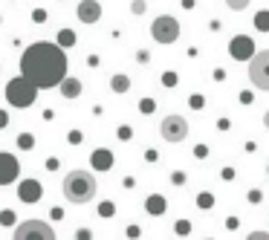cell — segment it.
<instances>
[{
	"label": "cell",
	"instance_id": "1",
	"mask_svg": "<svg viewBox=\"0 0 269 240\" xmlns=\"http://www.w3.org/2000/svg\"><path fill=\"white\" fill-rule=\"evenodd\" d=\"M21 75L29 78L35 87H58L61 78L67 75L64 49L49 41H38V44L26 47L21 55Z\"/></svg>",
	"mask_w": 269,
	"mask_h": 240
},
{
	"label": "cell",
	"instance_id": "2",
	"mask_svg": "<svg viewBox=\"0 0 269 240\" xmlns=\"http://www.w3.org/2000/svg\"><path fill=\"white\" fill-rule=\"evenodd\" d=\"M64 197H67V203H73V206L90 203V200L96 197V177H93L90 171H81V168L70 171V174L64 177Z\"/></svg>",
	"mask_w": 269,
	"mask_h": 240
},
{
	"label": "cell",
	"instance_id": "3",
	"mask_svg": "<svg viewBox=\"0 0 269 240\" xmlns=\"http://www.w3.org/2000/svg\"><path fill=\"white\" fill-rule=\"evenodd\" d=\"M6 98H9V104H15V107H29L35 104V98H38V87L32 84L29 78H12L9 84H6Z\"/></svg>",
	"mask_w": 269,
	"mask_h": 240
},
{
	"label": "cell",
	"instance_id": "4",
	"mask_svg": "<svg viewBox=\"0 0 269 240\" xmlns=\"http://www.w3.org/2000/svg\"><path fill=\"white\" fill-rule=\"evenodd\" d=\"M150 35H153L156 44H174L179 38V21L171 15H162L150 24Z\"/></svg>",
	"mask_w": 269,
	"mask_h": 240
},
{
	"label": "cell",
	"instance_id": "5",
	"mask_svg": "<svg viewBox=\"0 0 269 240\" xmlns=\"http://www.w3.org/2000/svg\"><path fill=\"white\" fill-rule=\"evenodd\" d=\"M249 78H252V84L258 90L269 93V49L252 55V61H249Z\"/></svg>",
	"mask_w": 269,
	"mask_h": 240
},
{
	"label": "cell",
	"instance_id": "6",
	"mask_svg": "<svg viewBox=\"0 0 269 240\" xmlns=\"http://www.w3.org/2000/svg\"><path fill=\"white\" fill-rule=\"evenodd\" d=\"M29 238L55 240V232H52L44 220H24V223L15 229V240H29Z\"/></svg>",
	"mask_w": 269,
	"mask_h": 240
},
{
	"label": "cell",
	"instance_id": "7",
	"mask_svg": "<svg viewBox=\"0 0 269 240\" xmlns=\"http://www.w3.org/2000/svg\"><path fill=\"white\" fill-rule=\"evenodd\" d=\"M159 133H162V139L165 142H182L185 136H188V121L182 119V116H165L162 124H159Z\"/></svg>",
	"mask_w": 269,
	"mask_h": 240
},
{
	"label": "cell",
	"instance_id": "8",
	"mask_svg": "<svg viewBox=\"0 0 269 240\" xmlns=\"http://www.w3.org/2000/svg\"><path fill=\"white\" fill-rule=\"evenodd\" d=\"M21 177V162L12 153H0V185H9Z\"/></svg>",
	"mask_w": 269,
	"mask_h": 240
},
{
	"label": "cell",
	"instance_id": "9",
	"mask_svg": "<svg viewBox=\"0 0 269 240\" xmlns=\"http://www.w3.org/2000/svg\"><path fill=\"white\" fill-rule=\"evenodd\" d=\"M75 15H78L81 24H96V21H101V3L98 0H81Z\"/></svg>",
	"mask_w": 269,
	"mask_h": 240
},
{
	"label": "cell",
	"instance_id": "10",
	"mask_svg": "<svg viewBox=\"0 0 269 240\" xmlns=\"http://www.w3.org/2000/svg\"><path fill=\"white\" fill-rule=\"evenodd\" d=\"M90 165H93L96 171H110V168H113V153H110L107 148L93 150V156H90Z\"/></svg>",
	"mask_w": 269,
	"mask_h": 240
},
{
	"label": "cell",
	"instance_id": "11",
	"mask_svg": "<svg viewBox=\"0 0 269 240\" xmlns=\"http://www.w3.org/2000/svg\"><path fill=\"white\" fill-rule=\"evenodd\" d=\"M232 55L235 58H252V41L246 38V35H238L235 41H232Z\"/></svg>",
	"mask_w": 269,
	"mask_h": 240
},
{
	"label": "cell",
	"instance_id": "12",
	"mask_svg": "<svg viewBox=\"0 0 269 240\" xmlns=\"http://www.w3.org/2000/svg\"><path fill=\"white\" fill-rule=\"evenodd\" d=\"M58 87H61V96H64V98H78V96H81V81H78V78H67V75H64Z\"/></svg>",
	"mask_w": 269,
	"mask_h": 240
},
{
	"label": "cell",
	"instance_id": "13",
	"mask_svg": "<svg viewBox=\"0 0 269 240\" xmlns=\"http://www.w3.org/2000/svg\"><path fill=\"white\" fill-rule=\"evenodd\" d=\"M21 200H26V203H35V200H41V182H24L21 185Z\"/></svg>",
	"mask_w": 269,
	"mask_h": 240
},
{
	"label": "cell",
	"instance_id": "14",
	"mask_svg": "<svg viewBox=\"0 0 269 240\" xmlns=\"http://www.w3.org/2000/svg\"><path fill=\"white\" fill-rule=\"evenodd\" d=\"M110 87H113V93H127L130 78H127V75H113V78H110Z\"/></svg>",
	"mask_w": 269,
	"mask_h": 240
},
{
	"label": "cell",
	"instance_id": "15",
	"mask_svg": "<svg viewBox=\"0 0 269 240\" xmlns=\"http://www.w3.org/2000/svg\"><path fill=\"white\" fill-rule=\"evenodd\" d=\"M145 206H148L150 214H162V211H165V200L153 194V197H148V203H145Z\"/></svg>",
	"mask_w": 269,
	"mask_h": 240
},
{
	"label": "cell",
	"instance_id": "16",
	"mask_svg": "<svg viewBox=\"0 0 269 240\" xmlns=\"http://www.w3.org/2000/svg\"><path fill=\"white\" fill-rule=\"evenodd\" d=\"M255 26L261 32H269V12H258V18H255Z\"/></svg>",
	"mask_w": 269,
	"mask_h": 240
},
{
	"label": "cell",
	"instance_id": "17",
	"mask_svg": "<svg viewBox=\"0 0 269 240\" xmlns=\"http://www.w3.org/2000/svg\"><path fill=\"white\" fill-rule=\"evenodd\" d=\"M226 6H229L232 12H243V9L249 6V0H226Z\"/></svg>",
	"mask_w": 269,
	"mask_h": 240
},
{
	"label": "cell",
	"instance_id": "18",
	"mask_svg": "<svg viewBox=\"0 0 269 240\" xmlns=\"http://www.w3.org/2000/svg\"><path fill=\"white\" fill-rule=\"evenodd\" d=\"M197 203H200V209H211L214 197H211V194H200V200H197Z\"/></svg>",
	"mask_w": 269,
	"mask_h": 240
},
{
	"label": "cell",
	"instance_id": "19",
	"mask_svg": "<svg viewBox=\"0 0 269 240\" xmlns=\"http://www.w3.org/2000/svg\"><path fill=\"white\" fill-rule=\"evenodd\" d=\"M130 9H133V15H142V12H145V0H133Z\"/></svg>",
	"mask_w": 269,
	"mask_h": 240
},
{
	"label": "cell",
	"instance_id": "20",
	"mask_svg": "<svg viewBox=\"0 0 269 240\" xmlns=\"http://www.w3.org/2000/svg\"><path fill=\"white\" fill-rule=\"evenodd\" d=\"M119 139H122V142H127V139H130V127H119Z\"/></svg>",
	"mask_w": 269,
	"mask_h": 240
},
{
	"label": "cell",
	"instance_id": "21",
	"mask_svg": "<svg viewBox=\"0 0 269 240\" xmlns=\"http://www.w3.org/2000/svg\"><path fill=\"white\" fill-rule=\"evenodd\" d=\"M177 232L179 235H188V223H185V220H179L177 223Z\"/></svg>",
	"mask_w": 269,
	"mask_h": 240
},
{
	"label": "cell",
	"instance_id": "22",
	"mask_svg": "<svg viewBox=\"0 0 269 240\" xmlns=\"http://www.w3.org/2000/svg\"><path fill=\"white\" fill-rule=\"evenodd\" d=\"M139 107H142V113H150V110H153V101H148V98H145Z\"/></svg>",
	"mask_w": 269,
	"mask_h": 240
},
{
	"label": "cell",
	"instance_id": "23",
	"mask_svg": "<svg viewBox=\"0 0 269 240\" xmlns=\"http://www.w3.org/2000/svg\"><path fill=\"white\" fill-rule=\"evenodd\" d=\"M15 217H12V211H6V214H0V223H12Z\"/></svg>",
	"mask_w": 269,
	"mask_h": 240
},
{
	"label": "cell",
	"instance_id": "24",
	"mask_svg": "<svg viewBox=\"0 0 269 240\" xmlns=\"http://www.w3.org/2000/svg\"><path fill=\"white\" fill-rule=\"evenodd\" d=\"M264 124H267V127H269V113H267V116H264Z\"/></svg>",
	"mask_w": 269,
	"mask_h": 240
},
{
	"label": "cell",
	"instance_id": "25",
	"mask_svg": "<svg viewBox=\"0 0 269 240\" xmlns=\"http://www.w3.org/2000/svg\"><path fill=\"white\" fill-rule=\"evenodd\" d=\"M3 121H6V116H0V124H3Z\"/></svg>",
	"mask_w": 269,
	"mask_h": 240
}]
</instances>
